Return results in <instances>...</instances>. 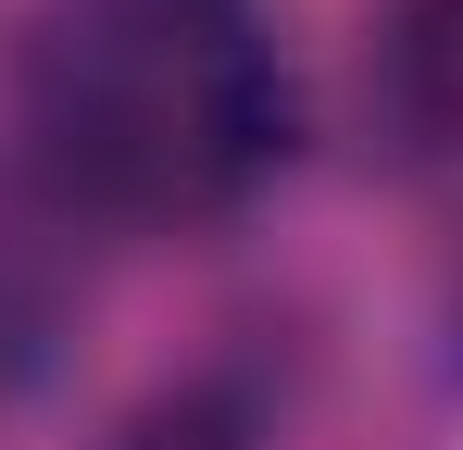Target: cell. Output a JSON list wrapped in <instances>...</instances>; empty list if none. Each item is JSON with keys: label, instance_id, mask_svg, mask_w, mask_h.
<instances>
[{"label": "cell", "instance_id": "6da1fadb", "mask_svg": "<svg viewBox=\"0 0 463 450\" xmlns=\"http://www.w3.org/2000/svg\"><path fill=\"white\" fill-rule=\"evenodd\" d=\"M38 175L113 225H213L288 163V63L250 0H51L25 25Z\"/></svg>", "mask_w": 463, "mask_h": 450}, {"label": "cell", "instance_id": "7a4b0ae2", "mask_svg": "<svg viewBox=\"0 0 463 450\" xmlns=\"http://www.w3.org/2000/svg\"><path fill=\"white\" fill-rule=\"evenodd\" d=\"M376 88L401 113V138L451 150L463 138V0H401L376 38Z\"/></svg>", "mask_w": 463, "mask_h": 450}, {"label": "cell", "instance_id": "3957f363", "mask_svg": "<svg viewBox=\"0 0 463 450\" xmlns=\"http://www.w3.org/2000/svg\"><path fill=\"white\" fill-rule=\"evenodd\" d=\"M113 450H263V438H250V413H238L226 388H163L151 413H126Z\"/></svg>", "mask_w": 463, "mask_h": 450}]
</instances>
